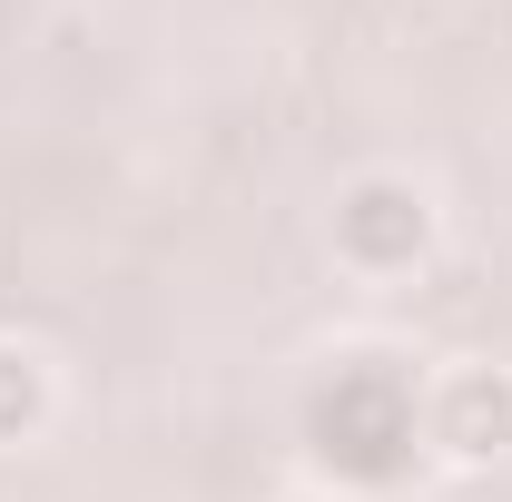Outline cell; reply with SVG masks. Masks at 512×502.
Here are the masks:
<instances>
[{
    "mask_svg": "<svg viewBox=\"0 0 512 502\" xmlns=\"http://www.w3.org/2000/svg\"><path fill=\"white\" fill-rule=\"evenodd\" d=\"M444 443H453V453H503V443H512V384L463 375L444 394Z\"/></svg>",
    "mask_w": 512,
    "mask_h": 502,
    "instance_id": "6da1fadb",
    "label": "cell"
},
{
    "mask_svg": "<svg viewBox=\"0 0 512 502\" xmlns=\"http://www.w3.org/2000/svg\"><path fill=\"white\" fill-rule=\"evenodd\" d=\"M345 237H355V247H414V237H424V207H414L404 188H355Z\"/></svg>",
    "mask_w": 512,
    "mask_h": 502,
    "instance_id": "7a4b0ae2",
    "label": "cell"
}]
</instances>
